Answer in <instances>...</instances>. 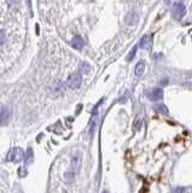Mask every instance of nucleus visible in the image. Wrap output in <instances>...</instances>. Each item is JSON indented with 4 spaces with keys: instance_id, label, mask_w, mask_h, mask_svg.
I'll return each mask as SVG.
<instances>
[{
    "instance_id": "nucleus-1",
    "label": "nucleus",
    "mask_w": 192,
    "mask_h": 193,
    "mask_svg": "<svg viewBox=\"0 0 192 193\" xmlns=\"http://www.w3.org/2000/svg\"><path fill=\"white\" fill-rule=\"evenodd\" d=\"M6 159L10 161V162H15V163H19L22 159H23V151L18 147H15L12 148L10 152H8Z\"/></svg>"
},
{
    "instance_id": "nucleus-2",
    "label": "nucleus",
    "mask_w": 192,
    "mask_h": 193,
    "mask_svg": "<svg viewBox=\"0 0 192 193\" xmlns=\"http://www.w3.org/2000/svg\"><path fill=\"white\" fill-rule=\"evenodd\" d=\"M82 83V76L81 74H71L68 80H67V85L69 86V88L71 89H76L79 88Z\"/></svg>"
},
{
    "instance_id": "nucleus-3",
    "label": "nucleus",
    "mask_w": 192,
    "mask_h": 193,
    "mask_svg": "<svg viewBox=\"0 0 192 193\" xmlns=\"http://www.w3.org/2000/svg\"><path fill=\"white\" fill-rule=\"evenodd\" d=\"M185 12H186V8H185V5L183 3L178 1L173 5V17L175 19H178V21L181 19L185 16Z\"/></svg>"
},
{
    "instance_id": "nucleus-4",
    "label": "nucleus",
    "mask_w": 192,
    "mask_h": 193,
    "mask_svg": "<svg viewBox=\"0 0 192 193\" xmlns=\"http://www.w3.org/2000/svg\"><path fill=\"white\" fill-rule=\"evenodd\" d=\"M97 109H98V106H96L94 110H93L92 118H91V122H90V134H91V137L94 135L96 129H97V124H98V121H99V114H98Z\"/></svg>"
},
{
    "instance_id": "nucleus-5",
    "label": "nucleus",
    "mask_w": 192,
    "mask_h": 193,
    "mask_svg": "<svg viewBox=\"0 0 192 193\" xmlns=\"http://www.w3.org/2000/svg\"><path fill=\"white\" fill-rule=\"evenodd\" d=\"M146 95H147V99H150L151 101L161 100L163 98V91L161 88H154V89H151L146 93Z\"/></svg>"
},
{
    "instance_id": "nucleus-6",
    "label": "nucleus",
    "mask_w": 192,
    "mask_h": 193,
    "mask_svg": "<svg viewBox=\"0 0 192 193\" xmlns=\"http://www.w3.org/2000/svg\"><path fill=\"white\" fill-rule=\"evenodd\" d=\"M151 45H152V36L151 35H145V36L141 38L139 46L141 48H144V50H149L151 47Z\"/></svg>"
},
{
    "instance_id": "nucleus-7",
    "label": "nucleus",
    "mask_w": 192,
    "mask_h": 193,
    "mask_svg": "<svg viewBox=\"0 0 192 193\" xmlns=\"http://www.w3.org/2000/svg\"><path fill=\"white\" fill-rule=\"evenodd\" d=\"M71 46L75 50H82V47L85 46V41L81 36H74L71 39Z\"/></svg>"
},
{
    "instance_id": "nucleus-8",
    "label": "nucleus",
    "mask_w": 192,
    "mask_h": 193,
    "mask_svg": "<svg viewBox=\"0 0 192 193\" xmlns=\"http://www.w3.org/2000/svg\"><path fill=\"white\" fill-rule=\"evenodd\" d=\"M8 120V111L6 108H0V124L6 123Z\"/></svg>"
},
{
    "instance_id": "nucleus-9",
    "label": "nucleus",
    "mask_w": 192,
    "mask_h": 193,
    "mask_svg": "<svg viewBox=\"0 0 192 193\" xmlns=\"http://www.w3.org/2000/svg\"><path fill=\"white\" fill-rule=\"evenodd\" d=\"M144 70H145V64L144 62H139L137 65H135V69H134V74L137 77H140L143 74H144Z\"/></svg>"
},
{
    "instance_id": "nucleus-10",
    "label": "nucleus",
    "mask_w": 192,
    "mask_h": 193,
    "mask_svg": "<svg viewBox=\"0 0 192 193\" xmlns=\"http://www.w3.org/2000/svg\"><path fill=\"white\" fill-rule=\"evenodd\" d=\"M155 111L156 112H158V114H161V115H168V108L164 105V104H157V105H155Z\"/></svg>"
},
{
    "instance_id": "nucleus-11",
    "label": "nucleus",
    "mask_w": 192,
    "mask_h": 193,
    "mask_svg": "<svg viewBox=\"0 0 192 193\" xmlns=\"http://www.w3.org/2000/svg\"><path fill=\"white\" fill-rule=\"evenodd\" d=\"M138 22V15L137 13H134V12H131V13H128L127 17H126V23L127 24H135Z\"/></svg>"
},
{
    "instance_id": "nucleus-12",
    "label": "nucleus",
    "mask_w": 192,
    "mask_h": 193,
    "mask_svg": "<svg viewBox=\"0 0 192 193\" xmlns=\"http://www.w3.org/2000/svg\"><path fill=\"white\" fill-rule=\"evenodd\" d=\"M137 51H138V46H134L133 48H132V51L128 53V56H127V58H126V61L127 62H132L133 59H134V57H135V54H137Z\"/></svg>"
},
{
    "instance_id": "nucleus-13",
    "label": "nucleus",
    "mask_w": 192,
    "mask_h": 193,
    "mask_svg": "<svg viewBox=\"0 0 192 193\" xmlns=\"http://www.w3.org/2000/svg\"><path fill=\"white\" fill-rule=\"evenodd\" d=\"M80 71H81L82 74H87V72L90 71V65H88L87 63H81V64H80Z\"/></svg>"
},
{
    "instance_id": "nucleus-14",
    "label": "nucleus",
    "mask_w": 192,
    "mask_h": 193,
    "mask_svg": "<svg viewBox=\"0 0 192 193\" xmlns=\"http://www.w3.org/2000/svg\"><path fill=\"white\" fill-rule=\"evenodd\" d=\"M4 42H5V34H4V31L0 29V46L4 45Z\"/></svg>"
},
{
    "instance_id": "nucleus-15",
    "label": "nucleus",
    "mask_w": 192,
    "mask_h": 193,
    "mask_svg": "<svg viewBox=\"0 0 192 193\" xmlns=\"http://www.w3.org/2000/svg\"><path fill=\"white\" fill-rule=\"evenodd\" d=\"M181 191H184V188H179V190H177V191H175V193H183Z\"/></svg>"
},
{
    "instance_id": "nucleus-16",
    "label": "nucleus",
    "mask_w": 192,
    "mask_h": 193,
    "mask_svg": "<svg viewBox=\"0 0 192 193\" xmlns=\"http://www.w3.org/2000/svg\"><path fill=\"white\" fill-rule=\"evenodd\" d=\"M103 193H107V192H103Z\"/></svg>"
}]
</instances>
